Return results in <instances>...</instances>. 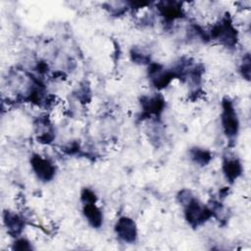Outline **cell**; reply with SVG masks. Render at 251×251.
I'll return each instance as SVG.
<instances>
[{"mask_svg": "<svg viewBox=\"0 0 251 251\" xmlns=\"http://www.w3.org/2000/svg\"><path fill=\"white\" fill-rule=\"evenodd\" d=\"M181 205L184 208L185 220L193 227H197L200 225H203L214 216V212L212 211V209L204 206L193 195H191Z\"/></svg>", "mask_w": 251, "mask_h": 251, "instance_id": "1", "label": "cell"}, {"mask_svg": "<svg viewBox=\"0 0 251 251\" xmlns=\"http://www.w3.org/2000/svg\"><path fill=\"white\" fill-rule=\"evenodd\" d=\"M221 121L226 136L229 139L236 137L239 130V120L233 103L228 98L223 100Z\"/></svg>", "mask_w": 251, "mask_h": 251, "instance_id": "2", "label": "cell"}, {"mask_svg": "<svg viewBox=\"0 0 251 251\" xmlns=\"http://www.w3.org/2000/svg\"><path fill=\"white\" fill-rule=\"evenodd\" d=\"M211 38L226 46H233L236 44L237 31L232 23L228 19L224 18L213 25L211 29Z\"/></svg>", "mask_w": 251, "mask_h": 251, "instance_id": "3", "label": "cell"}, {"mask_svg": "<svg viewBox=\"0 0 251 251\" xmlns=\"http://www.w3.org/2000/svg\"><path fill=\"white\" fill-rule=\"evenodd\" d=\"M30 166L36 177L41 181H50L55 176L56 169L54 164L43 156L34 154L30 159Z\"/></svg>", "mask_w": 251, "mask_h": 251, "instance_id": "4", "label": "cell"}, {"mask_svg": "<svg viewBox=\"0 0 251 251\" xmlns=\"http://www.w3.org/2000/svg\"><path fill=\"white\" fill-rule=\"evenodd\" d=\"M117 236L124 242L133 243L137 238V226L135 222L126 216L119 218L115 225Z\"/></svg>", "mask_w": 251, "mask_h": 251, "instance_id": "5", "label": "cell"}, {"mask_svg": "<svg viewBox=\"0 0 251 251\" xmlns=\"http://www.w3.org/2000/svg\"><path fill=\"white\" fill-rule=\"evenodd\" d=\"M82 214L88 224L95 228H98L103 224V214L102 211L95 203L83 204Z\"/></svg>", "mask_w": 251, "mask_h": 251, "instance_id": "6", "label": "cell"}, {"mask_svg": "<svg viewBox=\"0 0 251 251\" xmlns=\"http://www.w3.org/2000/svg\"><path fill=\"white\" fill-rule=\"evenodd\" d=\"M164 105L165 101L159 95L143 97L141 100V106L143 111L149 115H160L163 112Z\"/></svg>", "mask_w": 251, "mask_h": 251, "instance_id": "7", "label": "cell"}, {"mask_svg": "<svg viewBox=\"0 0 251 251\" xmlns=\"http://www.w3.org/2000/svg\"><path fill=\"white\" fill-rule=\"evenodd\" d=\"M223 172L226 178L233 182L242 173L241 163L236 158H226L223 163Z\"/></svg>", "mask_w": 251, "mask_h": 251, "instance_id": "8", "label": "cell"}, {"mask_svg": "<svg viewBox=\"0 0 251 251\" xmlns=\"http://www.w3.org/2000/svg\"><path fill=\"white\" fill-rule=\"evenodd\" d=\"M4 223L7 226L8 232L13 234L14 236H18V234L23 230L25 223L23 218L13 212H6L4 215Z\"/></svg>", "mask_w": 251, "mask_h": 251, "instance_id": "9", "label": "cell"}, {"mask_svg": "<svg viewBox=\"0 0 251 251\" xmlns=\"http://www.w3.org/2000/svg\"><path fill=\"white\" fill-rule=\"evenodd\" d=\"M190 159L199 166H206L212 159V155L208 150L194 147L189 151Z\"/></svg>", "mask_w": 251, "mask_h": 251, "instance_id": "10", "label": "cell"}, {"mask_svg": "<svg viewBox=\"0 0 251 251\" xmlns=\"http://www.w3.org/2000/svg\"><path fill=\"white\" fill-rule=\"evenodd\" d=\"M81 201L83 202V204L96 203V195L92 190L85 188L81 192Z\"/></svg>", "mask_w": 251, "mask_h": 251, "instance_id": "11", "label": "cell"}, {"mask_svg": "<svg viewBox=\"0 0 251 251\" xmlns=\"http://www.w3.org/2000/svg\"><path fill=\"white\" fill-rule=\"evenodd\" d=\"M240 71L242 73V75L246 79H249V76H250V58H249V55H247L245 58H243V62H242Z\"/></svg>", "mask_w": 251, "mask_h": 251, "instance_id": "12", "label": "cell"}, {"mask_svg": "<svg viewBox=\"0 0 251 251\" xmlns=\"http://www.w3.org/2000/svg\"><path fill=\"white\" fill-rule=\"evenodd\" d=\"M14 249H17V250H30L31 246H30L29 242L26 239L20 238V239H17L15 241Z\"/></svg>", "mask_w": 251, "mask_h": 251, "instance_id": "13", "label": "cell"}]
</instances>
